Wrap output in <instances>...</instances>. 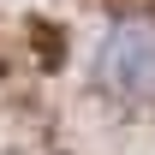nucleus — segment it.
<instances>
[{
    "mask_svg": "<svg viewBox=\"0 0 155 155\" xmlns=\"http://www.w3.org/2000/svg\"><path fill=\"white\" fill-rule=\"evenodd\" d=\"M0 155H155V0H0Z\"/></svg>",
    "mask_w": 155,
    "mask_h": 155,
    "instance_id": "f257e3e1",
    "label": "nucleus"
}]
</instances>
